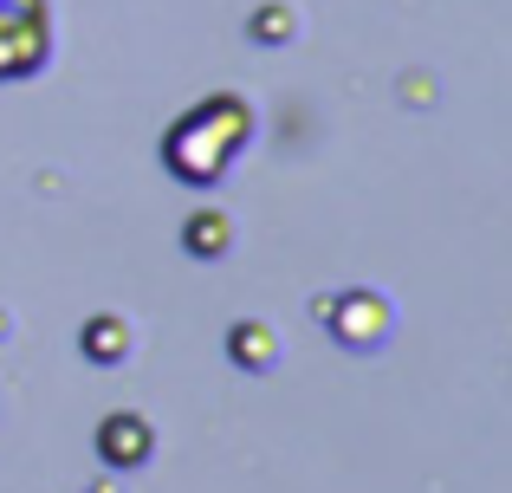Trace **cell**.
<instances>
[{
	"label": "cell",
	"instance_id": "1",
	"mask_svg": "<svg viewBox=\"0 0 512 493\" xmlns=\"http://www.w3.org/2000/svg\"><path fill=\"white\" fill-rule=\"evenodd\" d=\"M253 143V104L240 91H214L195 111H182L163 137V163L188 189H214L227 169L240 163V150Z\"/></svg>",
	"mask_w": 512,
	"mask_h": 493
},
{
	"label": "cell",
	"instance_id": "2",
	"mask_svg": "<svg viewBox=\"0 0 512 493\" xmlns=\"http://www.w3.org/2000/svg\"><path fill=\"white\" fill-rule=\"evenodd\" d=\"M52 59V0H0V85L46 72Z\"/></svg>",
	"mask_w": 512,
	"mask_h": 493
},
{
	"label": "cell",
	"instance_id": "3",
	"mask_svg": "<svg viewBox=\"0 0 512 493\" xmlns=\"http://www.w3.org/2000/svg\"><path fill=\"white\" fill-rule=\"evenodd\" d=\"M318 318L331 325V338L350 344V351H376V344L389 338V325H396V312H389L383 292H331V299H318Z\"/></svg>",
	"mask_w": 512,
	"mask_h": 493
},
{
	"label": "cell",
	"instance_id": "4",
	"mask_svg": "<svg viewBox=\"0 0 512 493\" xmlns=\"http://www.w3.org/2000/svg\"><path fill=\"white\" fill-rule=\"evenodd\" d=\"M156 448V429L143 416H130V409H117V416L98 422V455L111 461V468H143Z\"/></svg>",
	"mask_w": 512,
	"mask_h": 493
},
{
	"label": "cell",
	"instance_id": "5",
	"mask_svg": "<svg viewBox=\"0 0 512 493\" xmlns=\"http://www.w3.org/2000/svg\"><path fill=\"white\" fill-rule=\"evenodd\" d=\"M227 357H234L240 370H273V357H279L273 325H260V318H240V325L227 331Z\"/></svg>",
	"mask_w": 512,
	"mask_h": 493
},
{
	"label": "cell",
	"instance_id": "6",
	"mask_svg": "<svg viewBox=\"0 0 512 493\" xmlns=\"http://www.w3.org/2000/svg\"><path fill=\"white\" fill-rule=\"evenodd\" d=\"M78 344H85L91 364H124V351H130V325H124L117 312H98L85 331H78Z\"/></svg>",
	"mask_w": 512,
	"mask_h": 493
},
{
	"label": "cell",
	"instance_id": "7",
	"mask_svg": "<svg viewBox=\"0 0 512 493\" xmlns=\"http://www.w3.org/2000/svg\"><path fill=\"white\" fill-rule=\"evenodd\" d=\"M227 241H234V228H227L221 208H201V215H188V221H182V247L195 253V260H221Z\"/></svg>",
	"mask_w": 512,
	"mask_h": 493
},
{
	"label": "cell",
	"instance_id": "8",
	"mask_svg": "<svg viewBox=\"0 0 512 493\" xmlns=\"http://www.w3.org/2000/svg\"><path fill=\"white\" fill-rule=\"evenodd\" d=\"M286 33H292V13H286V7L253 13V39H286Z\"/></svg>",
	"mask_w": 512,
	"mask_h": 493
}]
</instances>
